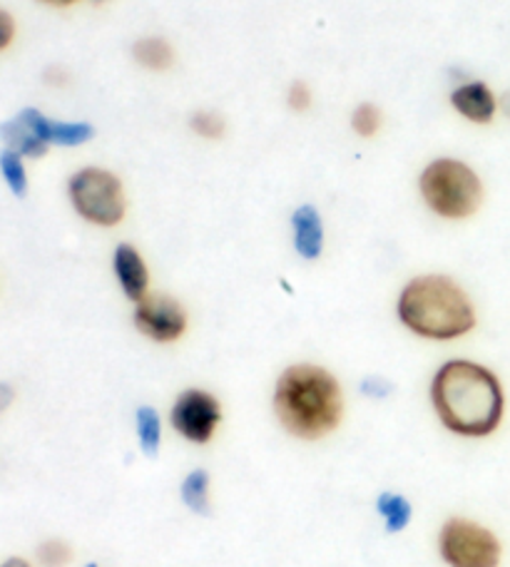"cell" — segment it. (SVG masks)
I'll return each mask as SVG.
<instances>
[{"instance_id":"cell-16","label":"cell","mask_w":510,"mask_h":567,"mask_svg":"<svg viewBox=\"0 0 510 567\" xmlns=\"http://www.w3.org/2000/svg\"><path fill=\"white\" fill-rule=\"evenodd\" d=\"M0 177H3L6 187L13 192L16 197H26L30 179H28V167L26 157L18 155V152L3 147L0 150Z\"/></svg>"},{"instance_id":"cell-5","label":"cell","mask_w":510,"mask_h":567,"mask_svg":"<svg viewBox=\"0 0 510 567\" xmlns=\"http://www.w3.org/2000/svg\"><path fill=\"white\" fill-rule=\"evenodd\" d=\"M68 199L75 215L95 227H118L125 219L128 197L122 179L105 167H83L68 179Z\"/></svg>"},{"instance_id":"cell-8","label":"cell","mask_w":510,"mask_h":567,"mask_svg":"<svg viewBox=\"0 0 510 567\" xmlns=\"http://www.w3.org/2000/svg\"><path fill=\"white\" fill-rule=\"evenodd\" d=\"M132 323L135 329L155 343H175L187 331V311L177 299L167 293H147L145 299L135 303L132 311Z\"/></svg>"},{"instance_id":"cell-7","label":"cell","mask_w":510,"mask_h":567,"mask_svg":"<svg viewBox=\"0 0 510 567\" xmlns=\"http://www.w3.org/2000/svg\"><path fill=\"white\" fill-rule=\"evenodd\" d=\"M170 423L182 439L204 445L214 439L222 423V403L204 389L182 391L170 409Z\"/></svg>"},{"instance_id":"cell-18","label":"cell","mask_w":510,"mask_h":567,"mask_svg":"<svg viewBox=\"0 0 510 567\" xmlns=\"http://www.w3.org/2000/svg\"><path fill=\"white\" fill-rule=\"evenodd\" d=\"M135 425L142 451H145V455H157L162 445V421L157 411L152 406H140L135 413Z\"/></svg>"},{"instance_id":"cell-2","label":"cell","mask_w":510,"mask_h":567,"mask_svg":"<svg viewBox=\"0 0 510 567\" xmlns=\"http://www.w3.org/2000/svg\"><path fill=\"white\" fill-rule=\"evenodd\" d=\"M274 416L299 441H322L339 429L344 391L329 369L316 363H294L277 379L272 396Z\"/></svg>"},{"instance_id":"cell-4","label":"cell","mask_w":510,"mask_h":567,"mask_svg":"<svg viewBox=\"0 0 510 567\" xmlns=\"http://www.w3.org/2000/svg\"><path fill=\"white\" fill-rule=\"evenodd\" d=\"M418 192L436 217L461 221L483 205V182L478 172L453 157H436L418 177Z\"/></svg>"},{"instance_id":"cell-14","label":"cell","mask_w":510,"mask_h":567,"mask_svg":"<svg viewBox=\"0 0 510 567\" xmlns=\"http://www.w3.org/2000/svg\"><path fill=\"white\" fill-rule=\"evenodd\" d=\"M132 58L135 63L142 65L145 70H152V73H165L172 65H175V48L170 45V40L160 38V35H147L140 38L135 45H132Z\"/></svg>"},{"instance_id":"cell-10","label":"cell","mask_w":510,"mask_h":567,"mask_svg":"<svg viewBox=\"0 0 510 567\" xmlns=\"http://www.w3.org/2000/svg\"><path fill=\"white\" fill-rule=\"evenodd\" d=\"M112 271H115V279L122 293H125L132 303H137L150 293V269L137 247L128 245V241L118 245L115 251H112Z\"/></svg>"},{"instance_id":"cell-6","label":"cell","mask_w":510,"mask_h":567,"mask_svg":"<svg viewBox=\"0 0 510 567\" xmlns=\"http://www.w3.org/2000/svg\"><path fill=\"white\" fill-rule=\"evenodd\" d=\"M438 553L448 567H498L503 545L486 525L471 518H451L438 533Z\"/></svg>"},{"instance_id":"cell-19","label":"cell","mask_w":510,"mask_h":567,"mask_svg":"<svg viewBox=\"0 0 510 567\" xmlns=\"http://www.w3.org/2000/svg\"><path fill=\"white\" fill-rule=\"evenodd\" d=\"M190 130L202 140H222L227 133V120L214 110H197L190 117Z\"/></svg>"},{"instance_id":"cell-17","label":"cell","mask_w":510,"mask_h":567,"mask_svg":"<svg viewBox=\"0 0 510 567\" xmlns=\"http://www.w3.org/2000/svg\"><path fill=\"white\" fill-rule=\"evenodd\" d=\"M182 501H185L192 513L210 515V473L207 471H192L187 478L182 481Z\"/></svg>"},{"instance_id":"cell-1","label":"cell","mask_w":510,"mask_h":567,"mask_svg":"<svg viewBox=\"0 0 510 567\" xmlns=\"http://www.w3.org/2000/svg\"><path fill=\"white\" fill-rule=\"evenodd\" d=\"M431 406L446 431L461 439H488L506 416L501 379L468 359H451L431 379Z\"/></svg>"},{"instance_id":"cell-26","label":"cell","mask_w":510,"mask_h":567,"mask_svg":"<svg viewBox=\"0 0 510 567\" xmlns=\"http://www.w3.org/2000/svg\"><path fill=\"white\" fill-rule=\"evenodd\" d=\"M40 3H48V6H58V8H68V6H75L78 0H40Z\"/></svg>"},{"instance_id":"cell-27","label":"cell","mask_w":510,"mask_h":567,"mask_svg":"<svg viewBox=\"0 0 510 567\" xmlns=\"http://www.w3.org/2000/svg\"><path fill=\"white\" fill-rule=\"evenodd\" d=\"M85 567H100V565H95V563H90V565H85Z\"/></svg>"},{"instance_id":"cell-13","label":"cell","mask_w":510,"mask_h":567,"mask_svg":"<svg viewBox=\"0 0 510 567\" xmlns=\"http://www.w3.org/2000/svg\"><path fill=\"white\" fill-rule=\"evenodd\" d=\"M0 140H3V147L18 152L26 159H43L50 150L18 115L0 125Z\"/></svg>"},{"instance_id":"cell-3","label":"cell","mask_w":510,"mask_h":567,"mask_svg":"<svg viewBox=\"0 0 510 567\" xmlns=\"http://www.w3.org/2000/svg\"><path fill=\"white\" fill-rule=\"evenodd\" d=\"M396 317L416 337L456 341L476 329V307L461 284L446 275H421L406 281Z\"/></svg>"},{"instance_id":"cell-12","label":"cell","mask_w":510,"mask_h":567,"mask_svg":"<svg viewBox=\"0 0 510 567\" xmlns=\"http://www.w3.org/2000/svg\"><path fill=\"white\" fill-rule=\"evenodd\" d=\"M292 237H294V249L297 255L306 261H314L322 257L326 231L319 209L314 205H302L294 209L292 215Z\"/></svg>"},{"instance_id":"cell-20","label":"cell","mask_w":510,"mask_h":567,"mask_svg":"<svg viewBox=\"0 0 510 567\" xmlns=\"http://www.w3.org/2000/svg\"><path fill=\"white\" fill-rule=\"evenodd\" d=\"M381 123H384L381 110L376 107L374 103H361L351 113V130L364 140H371V137L379 135Z\"/></svg>"},{"instance_id":"cell-11","label":"cell","mask_w":510,"mask_h":567,"mask_svg":"<svg viewBox=\"0 0 510 567\" xmlns=\"http://www.w3.org/2000/svg\"><path fill=\"white\" fill-rule=\"evenodd\" d=\"M451 105L458 115L473 125H491L498 113V97L481 80H468L451 93Z\"/></svg>"},{"instance_id":"cell-22","label":"cell","mask_w":510,"mask_h":567,"mask_svg":"<svg viewBox=\"0 0 510 567\" xmlns=\"http://www.w3.org/2000/svg\"><path fill=\"white\" fill-rule=\"evenodd\" d=\"M314 103V95L309 85L304 83V80H294L287 90V105L294 110V113H304V110H309Z\"/></svg>"},{"instance_id":"cell-21","label":"cell","mask_w":510,"mask_h":567,"mask_svg":"<svg viewBox=\"0 0 510 567\" xmlns=\"http://www.w3.org/2000/svg\"><path fill=\"white\" fill-rule=\"evenodd\" d=\"M70 560H73V548L65 540H45L40 543L38 548V563L43 567H65Z\"/></svg>"},{"instance_id":"cell-24","label":"cell","mask_w":510,"mask_h":567,"mask_svg":"<svg viewBox=\"0 0 510 567\" xmlns=\"http://www.w3.org/2000/svg\"><path fill=\"white\" fill-rule=\"evenodd\" d=\"M16 401V389L10 386V383L0 381V413H6L10 406H13Z\"/></svg>"},{"instance_id":"cell-15","label":"cell","mask_w":510,"mask_h":567,"mask_svg":"<svg viewBox=\"0 0 510 567\" xmlns=\"http://www.w3.org/2000/svg\"><path fill=\"white\" fill-rule=\"evenodd\" d=\"M376 511L386 523V530L389 533H401L408 528V523L414 518V508L411 503H408L406 495L401 493H391V491H384L379 495V501H376Z\"/></svg>"},{"instance_id":"cell-25","label":"cell","mask_w":510,"mask_h":567,"mask_svg":"<svg viewBox=\"0 0 510 567\" xmlns=\"http://www.w3.org/2000/svg\"><path fill=\"white\" fill-rule=\"evenodd\" d=\"M0 567H30V563L23 558H8Z\"/></svg>"},{"instance_id":"cell-23","label":"cell","mask_w":510,"mask_h":567,"mask_svg":"<svg viewBox=\"0 0 510 567\" xmlns=\"http://www.w3.org/2000/svg\"><path fill=\"white\" fill-rule=\"evenodd\" d=\"M16 35H18V25H16L13 13L6 8H0V53L16 43Z\"/></svg>"},{"instance_id":"cell-28","label":"cell","mask_w":510,"mask_h":567,"mask_svg":"<svg viewBox=\"0 0 510 567\" xmlns=\"http://www.w3.org/2000/svg\"><path fill=\"white\" fill-rule=\"evenodd\" d=\"M93 3H105V0H93Z\"/></svg>"},{"instance_id":"cell-9","label":"cell","mask_w":510,"mask_h":567,"mask_svg":"<svg viewBox=\"0 0 510 567\" xmlns=\"http://www.w3.org/2000/svg\"><path fill=\"white\" fill-rule=\"evenodd\" d=\"M18 117L23 120L48 147H80L95 137V127L90 123H83V120H78V123H70V120H53L38 107H23Z\"/></svg>"}]
</instances>
